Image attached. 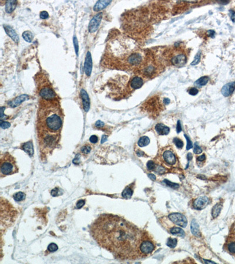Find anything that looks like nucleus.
I'll use <instances>...</instances> for the list:
<instances>
[{
    "label": "nucleus",
    "instance_id": "obj_23",
    "mask_svg": "<svg viewBox=\"0 0 235 264\" xmlns=\"http://www.w3.org/2000/svg\"><path fill=\"white\" fill-rule=\"evenodd\" d=\"M17 5V1L11 0V1H7L5 4V11L7 13L12 12L16 8Z\"/></svg>",
    "mask_w": 235,
    "mask_h": 264
},
{
    "label": "nucleus",
    "instance_id": "obj_18",
    "mask_svg": "<svg viewBox=\"0 0 235 264\" xmlns=\"http://www.w3.org/2000/svg\"><path fill=\"white\" fill-rule=\"evenodd\" d=\"M21 148L27 153L30 157H33L34 154V146L32 141H29L23 143L21 145Z\"/></svg>",
    "mask_w": 235,
    "mask_h": 264
},
{
    "label": "nucleus",
    "instance_id": "obj_10",
    "mask_svg": "<svg viewBox=\"0 0 235 264\" xmlns=\"http://www.w3.org/2000/svg\"><path fill=\"white\" fill-rule=\"evenodd\" d=\"M224 248L227 252L235 257V235L230 233L226 239Z\"/></svg>",
    "mask_w": 235,
    "mask_h": 264
},
{
    "label": "nucleus",
    "instance_id": "obj_40",
    "mask_svg": "<svg viewBox=\"0 0 235 264\" xmlns=\"http://www.w3.org/2000/svg\"><path fill=\"white\" fill-rule=\"evenodd\" d=\"M193 152H194V153H195L196 154H200V153H201L202 152V148L199 146V145L198 144V143H195V144H194Z\"/></svg>",
    "mask_w": 235,
    "mask_h": 264
},
{
    "label": "nucleus",
    "instance_id": "obj_34",
    "mask_svg": "<svg viewBox=\"0 0 235 264\" xmlns=\"http://www.w3.org/2000/svg\"><path fill=\"white\" fill-rule=\"evenodd\" d=\"M174 143H175V144L176 145V146L178 148H182L183 146V143L182 142V140H181L180 139H178L177 137H175L174 139Z\"/></svg>",
    "mask_w": 235,
    "mask_h": 264
},
{
    "label": "nucleus",
    "instance_id": "obj_58",
    "mask_svg": "<svg viewBox=\"0 0 235 264\" xmlns=\"http://www.w3.org/2000/svg\"><path fill=\"white\" fill-rule=\"evenodd\" d=\"M107 140V136H105V135H104L102 136V140H101V143H103L104 142H105L106 140Z\"/></svg>",
    "mask_w": 235,
    "mask_h": 264
},
{
    "label": "nucleus",
    "instance_id": "obj_16",
    "mask_svg": "<svg viewBox=\"0 0 235 264\" xmlns=\"http://www.w3.org/2000/svg\"><path fill=\"white\" fill-rule=\"evenodd\" d=\"M81 97L82 100L84 109L85 112H88L90 108V100L87 92L84 89L81 90Z\"/></svg>",
    "mask_w": 235,
    "mask_h": 264
},
{
    "label": "nucleus",
    "instance_id": "obj_27",
    "mask_svg": "<svg viewBox=\"0 0 235 264\" xmlns=\"http://www.w3.org/2000/svg\"><path fill=\"white\" fill-rule=\"evenodd\" d=\"M133 194V190L129 187H127L124 189L122 193V195L123 198L126 199H131Z\"/></svg>",
    "mask_w": 235,
    "mask_h": 264
},
{
    "label": "nucleus",
    "instance_id": "obj_54",
    "mask_svg": "<svg viewBox=\"0 0 235 264\" xmlns=\"http://www.w3.org/2000/svg\"><path fill=\"white\" fill-rule=\"evenodd\" d=\"M231 20L233 22H235V11H231Z\"/></svg>",
    "mask_w": 235,
    "mask_h": 264
},
{
    "label": "nucleus",
    "instance_id": "obj_7",
    "mask_svg": "<svg viewBox=\"0 0 235 264\" xmlns=\"http://www.w3.org/2000/svg\"><path fill=\"white\" fill-rule=\"evenodd\" d=\"M169 218L174 224L181 227H186L187 224L186 218L180 213H172L169 216Z\"/></svg>",
    "mask_w": 235,
    "mask_h": 264
},
{
    "label": "nucleus",
    "instance_id": "obj_25",
    "mask_svg": "<svg viewBox=\"0 0 235 264\" xmlns=\"http://www.w3.org/2000/svg\"><path fill=\"white\" fill-rule=\"evenodd\" d=\"M170 233L173 235H179L181 237H184L185 236V233L183 231V230L181 228L178 227H173L170 229Z\"/></svg>",
    "mask_w": 235,
    "mask_h": 264
},
{
    "label": "nucleus",
    "instance_id": "obj_30",
    "mask_svg": "<svg viewBox=\"0 0 235 264\" xmlns=\"http://www.w3.org/2000/svg\"><path fill=\"white\" fill-rule=\"evenodd\" d=\"M13 197L14 199L16 201H21L25 199L26 195L22 192H18L14 194Z\"/></svg>",
    "mask_w": 235,
    "mask_h": 264
},
{
    "label": "nucleus",
    "instance_id": "obj_55",
    "mask_svg": "<svg viewBox=\"0 0 235 264\" xmlns=\"http://www.w3.org/2000/svg\"><path fill=\"white\" fill-rule=\"evenodd\" d=\"M148 176L149 178L150 179H151L152 180H153V181H155L156 180V176L154 174H148Z\"/></svg>",
    "mask_w": 235,
    "mask_h": 264
},
{
    "label": "nucleus",
    "instance_id": "obj_31",
    "mask_svg": "<svg viewBox=\"0 0 235 264\" xmlns=\"http://www.w3.org/2000/svg\"><path fill=\"white\" fill-rule=\"evenodd\" d=\"M166 245L170 248H174L177 245V240L176 238H169L166 242Z\"/></svg>",
    "mask_w": 235,
    "mask_h": 264
},
{
    "label": "nucleus",
    "instance_id": "obj_46",
    "mask_svg": "<svg viewBox=\"0 0 235 264\" xmlns=\"http://www.w3.org/2000/svg\"><path fill=\"white\" fill-rule=\"evenodd\" d=\"M89 141L92 143H97L98 141V137L96 135H92L90 137Z\"/></svg>",
    "mask_w": 235,
    "mask_h": 264
},
{
    "label": "nucleus",
    "instance_id": "obj_35",
    "mask_svg": "<svg viewBox=\"0 0 235 264\" xmlns=\"http://www.w3.org/2000/svg\"><path fill=\"white\" fill-rule=\"evenodd\" d=\"M58 247L57 245V244H55V243H51L48 246V250L50 252H54L57 251L58 250Z\"/></svg>",
    "mask_w": 235,
    "mask_h": 264
},
{
    "label": "nucleus",
    "instance_id": "obj_45",
    "mask_svg": "<svg viewBox=\"0 0 235 264\" xmlns=\"http://www.w3.org/2000/svg\"><path fill=\"white\" fill-rule=\"evenodd\" d=\"M85 204V201L84 200H80L78 201L76 203V207L77 208H82Z\"/></svg>",
    "mask_w": 235,
    "mask_h": 264
},
{
    "label": "nucleus",
    "instance_id": "obj_39",
    "mask_svg": "<svg viewBox=\"0 0 235 264\" xmlns=\"http://www.w3.org/2000/svg\"><path fill=\"white\" fill-rule=\"evenodd\" d=\"M155 172L156 173H157L158 174H162L163 173H165L166 172V170L165 169L162 167V166H156V168H155Z\"/></svg>",
    "mask_w": 235,
    "mask_h": 264
},
{
    "label": "nucleus",
    "instance_id": "obj_29",
    "mask_svg": "<svg viewBox=\"0 0 235 264\" xmlns=\"http://www.w3.org/2000/svg\"><path fill=\"white\" fill-rule=\"evenodd\" d=\"M22 37L27 42H31L33 39V35L32 32L29 31H26L23 32Z\"/></svg>",
    "mask_w": 235,
    "mask_h": 264
},
{
    "label": "nucleus",
    "instance_id": "obj_52",
    "mask_svg": "<svg viewBox=\"0 0 235 264\" xmlns=\"http://www.w3.org/2000/svg\"><path fill=\"white\" fill-rule=\"evenodd\" d=\"M208 35L209 37H214V35H215V31H213V30H209L208 31Z\"/></svg>",
    "mask_w": 235,
    "mask_h": 264
},
{
    "label": "nucleus",
    "instance_id": "obj_6",
    "mask_svg": "<svg viewBox=\"0 0 235 264\" xmlns=\"http://www.w3.org/2000/svg\"><path fill=\"white\" fill-rule=\"evenodd\" d=\"M170 61L176 67H182L186 63L187 55L179 47H175V51L169 52Z\"/></svg>",
    "mask_w": 235,
    "mask_h": 264
},
{
    "label": "nucleus",
    "instance_id": "obj_12",
    "mask_svg": "<svg viewBox=\"0 0 235 264\" xmlns=\"http://www.w3.org/2000/svg\"><path fill=\"white\" fill-rule=\"evenodd\" d=\"M163 158L165 161L169 165H174L176 161L175 154L170 150H166L163 153Z\"/></svg>",
    "mask_w": 235,
    "mask_h": 264
},
{
    "label": "nucleus",
    "instance_id": "obj_2",
    "mask_svg": "<svg viewBox=\"0 0 235 264\" xmlns=\"http://www.w3.org/2000/svg\"><path fill=\"white\" fill-rule=\"evenodd\" d=\"M63 122V115L57 99L40 102L37 130L40 143H59Z\"/></svg>",
    "mask_w": 235,
    "mask_h": 264
},
{
    "label": "nucleus",
    "instance_id": "obj_19",
    "mask_svg": "<svg viewBox=\"0 0 235 264\" xmlns=\"http://www.w3.org/2000/svg\"><path fill=\"white\" fill-rule=\"evenodd\" d=\"M143 84L144 82L142 78L139 76H135L130 82V86L133 89H137L142 87Z\"/></svg>",
    "mask_w": 235,
    "mask_h": 264
},
{
    "label": "nucleus",
    "instance_id": "obj_48",
    "mask_svg": "<svg viewBox=\"0 0 235 264\" xmlns=\"http://www.w3.org/2000/svg\"><path fill=\"white\" fill-rule=\"evenodd\" d=\"M95 126L98 128H101L104 126V122H101V120H98L95 123Z\"/></svg>",
    "mask_w": 235,
    "mask_h": 264
},
{
    "label": "nucleus",
    "instance_id": "obj_32",
    "mask_svg": "<svg viewBox=\"0 0 235 264\" xmlns=\"http://www.w3.org/2000/svg\"><path fill=\"white\" fill-rule=\"evenodd\" d=\"M163 182L167 185L169 187H171L172 188H173V189H177L179 187V185L177 183H172L171 182V181H169L167 179H165L163 180Z\"/></svg>",
    "mask_w": 235,
    "mask_h": 264
},
{
    "label": "nucleus",
    "instance_id": "obj_28",
    "mask_svg": "<svg viewBox=\"0 0 235 264\" xmlns=\"http://www.w3.org/2000/svg\"><path fill=\"white\" fill-rule=\"evenodd\" d=\"M209 77L208 76H202L201 78H200L199 79H198L196 82H195V85H196L197 86H204L205 85L207 84V83L209 81Z\"/></svg>",
    "mask_w": 235,
    "mask_h": 264
},
{
    "label": "nucleus",
    "instance_id": "obj_20",
    "mask_svg": "<svg viewBox=\"0 0 235 264\" xmlns=\"http://www.w3.org/2000/svg\"><path fill=\"white\" fill-rule=\"evenodd\" d=\"M155 130L160 135H166L170 131V129L162 123H158L155 126Z\"/></svg>",
    "mask_w": 235,
    "mask_h": 264
},
{
    "label": "nucleus",
    "instance_id": "obj_21",
    "mask_svg": "<svg viewBox=\"0 0 235 264\" xmlns=\"http://www.w3.org/2000/svg\"><path fill=\"white\" fill-rule=\"evenodd\" d=\"M111 3V1H98L93 7V10L95 11H99L105 8Z\"/></svg>",
    "mask_w": 235,
    "mask_h": 264
},
{
    "label": "nucleus",
    "instance_id": "obj_11",
    "mask_svg": "<svg viewBox=\"0 0 235 264\" xmlns=\"http://www.w3.org/2000/svg\"><path fill=\"white\" fill-rule=\"evenodd\" d=\"M92 69V61L91 54L90 52H88L86 55L85 63H84V70L85 73L87 76H89L91 74Z\"/></svg>",
    "mask_w": 235,
    "mask_h": 264
},
{
    "label": "nucleus",
    "instance_id": "obj_24",
    "mask_svg": "<svg viewBox=\"0 0 235 264\" xmlns=\"http://www.w3.org/2000/svg\"><path fill=\"white\" fill-rule=\"evenodd\" d=\"M222 208V205L220 203L216 204L212 208V215L213 218H216L220 214Z\"/></svg>",
    "mask_w": 235,
    "mask_h": 264
},
{
    "label": "nucleus",
    "instance_id": "obj_8",
    "mask_svg": "<svg viewBox=\"0 0 235 264\" xmlns=\"http://www.w3.org/2000/svg\"><path fill=\"white\" fill-rule=\"evenodd\" d=\"M146 236L144 237L142 242L140 245V251L142 255H146L153 252L155 250V245L150 240L146 239Z\"/></svg>",
    "mask_w": 235,
    "mask_h": 264
},
{
    "label": "nucleus",
    "instance_id": "obj_22",
    "mask_svg": "<svg viewBox=\"0 0 235 264\" xmlns=\"http://www.w3.org/2000/svg\"><path fill=\"white\" fill-rule=\"evenodd\" d=\"M191 232L193 234V235L197 237H200V231H199V226L198 222L196 221L195 220H193L191 225Z\"/></svg>",
    "mask_w": 235,
    "mask_h": 264
},
{
    "label": "nucleus",
    "instance_id": "obj_9",
    "mask_svg": "<svg viewBox=\"0 0 235 264\" xmlns=\"http://www.w3.org/2000/svg\"><path fill=\"white\" fill-rule=\"evenodd\" d=\"M102 16H103L102 12H99L93 16L89 24L88 30L89 32L93 33V32H96L98 30L99 27V25L101 22Z\"/></svg>",
    "mask_w": 235,
    "mask_h": 264
},
{
    "label": "nucleus",
    "instance_id": "obj_4",
    "mask_svg": "<svg viewBox=\"0 0 235 264\" xmlns=\"http://www.w3.org/2000/svg\"><path fill=\"white\" fill-rule=\"evenodd\" d=\"M1 177L12 175L18 172L19 169L15 159L10 153H5L1 157Z\"/></svg>",
    "mask_w": 235,
    "mask_h": 264
},
{
    "label": "nucleus",
    "instance_id": "obj_26",
    "mask_svg": "<svg viewBox=\"0 0 235 264\" xmlns=\"http://www.w3.org/2000/svg\"><path fill=\"white\" fill-rule=\"evenodd\" d=\"M150 143V139L148 136H142L141 137L138 142V144L139 147H145L149 144Z\"/></svg>",
    "mask_w": 235,
    "mask_h": 264
},
{
    "label": "nucleus",
    "instance_id": "obj_1",
    "mask_svg": "<svg viewBox=\"0 0 235 264\" xmlns=\"http://www.w3.org/2000/svg\"><path fill=\"white\" fill-rule=\"evenodd\" d=\"M90 233L98 244L122 260L142 257L140 245L145 234L129 221L112 214H102L90 227Z\"/></svg>",
    "mask_w": 235,
    "mask_h": 264
},
{
    "label": "nucleus",
    "instance_id": "obj_3",
    "mask_svg": "<svg viewBox=\"0 0 235 264\" xmlns=\"http://www.w3.org/2000/svg\"><path fill=\"white\" fill-rule=\"evenodd\" d=\"M134 41L126 37H115L107 43L102 63L109 68H128V60L137 51Z\"/></svg>",
    "mask_w": 235,
    "mask_h": 264
},
{
    "label": "nucleus",
    "instance_id": "obj_14",
    "mask_svg": "<svg viewBox=\"0 0 235 264\" xmlns=\"http://www.w3.org/2000/svg\"><path fill=\"white\" fill-rule=\"evenodd\" d=\"M234 90H235V82H230V83L226 84L222 88L221 92L224 96L228 97L231 95Z\"/></svg>",
    "mask_w": 235,
    "mask_h": 264
},
{
    "label": "nucleus",
    "instance_id": "obj_47",
    "mask_svg": "<svg viewBox=\"0 0 235 264\" xmlns=\"http://www.w3.org/2000/svg\"><path fill=\"white\" fill-rule=\"evenodd\" d=\"M181 131H182V127H181V122L179 120H178V123H177V126H176V131H177L178 133H179Z\"/></svg>",
    "mask_w": 235,
    "mask_h": 264
},
{
    "label": "nucleus",
    "instance_id": "obj_36",
    "mask_svg": "<svg viewBox=\"0 0 235 264\" xmlns=\"http://www.w3.org/2000/svg\"><path fill=\"white\" fill-rule=\"evenodd\" d=\"M146 166H147V168L149 170H154L156 168V164H155V163L152 161V160H149L148 163H147V164H146Z\"/></svg>",
    "mask_w": 235,
    "mask_h": 264
},
{
    "label": "nucleus",
    "instance_id": "obj_41",
    "mask_svg": "<svg viewBox=\"0 0 235 264\" xmlns=\"http://www.w3.org/2000/svg\"><path fill=\"white\" fill-rule=\"evenodd\" d=\"M74 47H75V51L76 54L78 56V51H79V45H78V40H77L76 37H74Z\"/></svg>",
    "mask_w": 235,
    "mask_h": 264
},
{
    "label": "nucleus",
    "instance_id": "obj_44",
    "mask_svg": "<svg viewBox=\"0 0 235 264\" xmlns=\"http://www.w3.org/2000/svg\"><path fill=\"white\" fill-rule=\"evenodd\" d=\"M0 126H1V127L2 129H8L11 126V124L9 123V122H5V121H1V125H0Z\"/></svg>",
    "mask_w": 235,
    "mask_h": 264
},
{
    "label": "nucleus",
    "instance_id": "obj_49",
    "mask_svg": "<svg viewBox=\"0 0 235 264\" xmlns=\"http://www.w3.org/2000/svg\"><path fill=\"white\" fill-rule=\"evenodd\" d=\"M59 193V190H58V188H55L54 189H53L52 191H51V195L54 197H55L57 195H58V193Z\"/></svg>",
    "mask_w": 235,
    "mask_h": 264
},
{
    "label": "nucleus",
    "instance_id": "obj_43",
    "mask_svg": "<svg viewBox=\"0 0 235 264\" xmlns=\"http://www.w3.org/2000/svg\"><path fill=\"white\" fill-rule=\"evenodd\" d=\"M48 16H49V14L46 11H41V13H40V18L41 19H42V20L46 19V18H48Z\"/></svg>",
    "mask_w": 235,
    "mask_h": 264
},
{
    "label": "nucleus",
    "instance_id": "obj_50",
    "mask_svg": "<svg viewBox=\"0 0 235 264\" xmlns=\"http://www.w3.org/2000/svg\"><path fill=\"white\" fill-rule=\"evenodd\" d=\"M136 153L137 156H139V157H142V156H144L145 154V153H144L143 151H142V150H136Z\"/></svg>",
    "mask_w": 235,
    "mask_h": 264
},
{
    "label": "nucleus",
    "instance_id": "obj_13",
    "mask_svg": "<svg viewBox=\"0 0 235 264\" xmlns=\"http://www.w3.org/2000/svg\"><path fill=\"white\" fill-rule=\"evenodd\" d=\"M208 199L206 197H200L196 199L193 203V206L195 209L202 210L207 205Z\"/></svg>",
    "mask_w": 235,
    "mask_h": 264
},
{
    "label": "nucleus",
    "instance_id": "obj_33",
    "mask_svg": "<svg viewBox=\"0 0 235 264\" xmlns=\"http://www.w3.org/2000/svg\"><path fill=\"white\" fill-rule=\"evenodd\" d=\"M91 150V147L89 144H86L81 148V152L84 154H88Z\"/></svg>",
    "mask_w": 235,
    "mask_h": 264
},
{
    "label": "nucleus",
    "instance_id": "obj_15",
    "mask_svg": "<svg viewBox=\"0 0 235 264\" xmlns=\"http://www.w3.org/2000/svg\"><path fill=\"white\" fill-rule=\"evenodd\" d=\"M4 28L5 29V32L7 33V34L15 42L18 44L19 41H20V38L18 35V34L15 32L10 26L7 25H4Z\"/></svg>",
    "mask_w": 235,
    "mask_h": 264
},
{
    "label": "nucleus",
    "instance_id": "obj_51",
    "mask_svg": "<svg viewBox=\"0 0 235 264\" xmlns=\"http://www.w3.org/2000/svg\"><path fill=\"white\" fill-rule=\"evenodd\" d=\"M205 159H206V156H205V154H202V156H199L197 158V160L199 161H204Z\"/></svg>",
    "mask_w": 235,
    "mask_h": 264
},
{
    "label": "nucleus",
    "instance_id": "obj_56",
    "mask_svg": "<svg viewBox=\"0 0 235 264\" xmlns=\"http://www.w3.org/2000/svg\"><path fill=\"white\" fill-rule=\"evenodd\" d=\"M170 102V99H169L168 98H165L163 99V103L165 104V105H168Z\"/></svg>",
    "mask_w": 235,
    "mask_h": 264
},
{
    "label": "nucleus",
    "instance_id": "obj_37",
    "mask_svg": "<svg viewBox=\"0 0 235 264\" xmlns=\"http://www.w3.org/2000/svg\"><path fill=\"white\" fill-rule=\"evenodd\" d=\"M184 136L185 137L186 140H187V146H186V150H189V149H191V148H192L193 147V144H192V143L191 140V139H189V137H188L186 135H184Z\"/></svg>",
    "mask_w": 235,
    "mask_h": 264
},
{
    "label": "nucleus",
    "instance_id": "obj_5",
    "mask_svg": "<svg viewBox=\"0 0 235 264\" xmlns=\"http://www.w3.org/2000/svg\"><path fill=\"white\" fill-rule=\"evenodd\" d=\"M38 76V90L42 99L53 101L57 99V95L52 88V85L46 76Z\"/></svg>",
    "mask_w": 235,
    "mask_h": 264
},
{
    "label": "nucleus",
    "instance_id": "obj_53",
    "mask_svg": "<svg viewBox=\"0 0 235 264\" xmlns=\"http://www.w3.org/2000/svg\"><path fill=\"white\" fill-rule=\"evenodd\" d=\"M230 233L235 235V222H234V224H233L232 225V228H231V229H230Z\"/></svg>",
    "mask_w": 235,
    "mask_h": 264
},
{
    "label": "nucleus",
    "instance_id": "obj_42",
    "mask_svg": "<svg viewBox=\"0 0 235 264\" xmlns=\"http://www.w3.org/2000/svg\"><path fill=\"white\" fill-rule=\"evenodd\" d=\"M188 92H189V93L191 95L195 96V95H196L198 93L199 90L195 88H191L190 89H189V90H188Z\"/></svg>",
    "mask_w": 235,
    "mask_h": 264
},
{
    "label": "nucleus",
    "instance_id": "obj_57",
    "mask_svg": "<svg viewBox=\"0 0 235 264\" xmlns=\"http://www.w3.org/2000/svg\"><path fill=\"white\" fill-rule=\"evenodd\" d=\"M187 160H189V161L191 160L192 159V154H191V153H188V154H187Z\"/></svg>",
    "mask_w": 235,
    "mask_h": 264
},
{
    "label": "nucleus",
    "instance_id": "obj_17",
    "mask_svg": "<svg viewBox=\"0 0 235 264\" xmlns=\"http://www.w3.org/2000/svg\"><path fill=\"white\" fill-rule=\"evenodd\" d=\"M28 99H29V96L27 95H22L11 101L9 105L11 108H15Z\"/></svg>",
    "mask_w": 235,
    "mask_h": 264
},
{
    "label": "nucleus",
    "instance_id": "obj_38",
    "mask_svg": "<svg viewBox=\"0 0 235 264\" xmlns=\"http://www.w3.org/2000/svg\"><path fill=\"white\" fill-rule=\"evenodd\" d=\"M200 61V52H198L197 54L195 55V57L194 58V60L193 62L191 63V65H196L199 63V62Z\"/></svg>",
    "mask_w": 235,
    "mask_h": 264
}]
</instances>
